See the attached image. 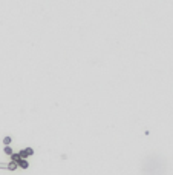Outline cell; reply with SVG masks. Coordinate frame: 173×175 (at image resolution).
<instances>
[{
    "label": "cell",
    "instance_id": "1",
    "mask_svg": "<svg viewBox=\"0 0 173 175\" xmlns=\"http://www.w3.org/2000/svg\"><path fill=\"white\" fill-rule=\"evenodd\" d=\"M17 166H19V167H23V169H26V167H29V163H28L26 160H20V161L17 163Z\"/></svg>",
    "mask_w": 173,
    "mask_h": 175
},
{
    "label": "cell",
    "instance_id": "2",
    "mask_svg": "<svg viewBox=\"0 0 173 175\" xmlns=\"http://www.w3.org/2000/svg\"><path fill=\"white\" fill-rule=\"evenodd\" d=\"M20 160H22V158H20V155H19V154H14V152H12V155H11V161H14V163H19Z\"/></svg>",
    "mask_w": 173,
    "mask_h": 175
},
{
    "label": "cell",
    "instance_id": "3",
    "mask_svg": "<svg viewBox=\"0 0 173 175\" xmlns=\"http://www.w3.org/2000/svg\"><path fill=\"white\" fill-rule=\"evenodd\" d=\"M17 167H19V166H17V163H14V161L8 163V169H9V171H15Z\"/></svg>",
    "mask_w": 173,
    "mask_h": 175
},
{
    "label": "cell",
    "instance_id": "4",
    "mask_svg": "<svg viewBox=\"0 0 173 175\" xmlns=\"http://www.w3.org/2000/svg\"><path fill=\"white\" fill-rule=\"evenodd\" d=\"M25 154H26V157L32 155V154H34V149H32V147H26V149H25Z\"/></svg>",
    "mask_w": 173,
    "mask_h": 175
},
{
    "label": "cell",
    "instance_id": "5",
    "mask_svg": "<svg viewBox=\"0 0 173 175\" xmlns=\"http://www.w3.org/2000/svg\"><path fill=\"white\" fill-rule=\"evenodd\" d=\"M3 143H5V146H9V143H11V137H5V138H3Z\"/></svg>",
    "mask_w": 173,
    "mask_h": 175
},
{
    "label": "cell",
    "instance_id": "6",
    "mask_svg": "<svg viewBox=\"0 0 173 175\" xmlns=\"http://www.w3.org/2000/svg\"><path fill=\"white\" fill-rule=\"evenodd\" d=\"M5 154H8V155H12V151H11L9 146H6V147H5Z\"/></svg>",
    "mask_w": 173,
    "mask_h": 175
},
{
    "label": "cell",
    "instance_id": "7",
    "mask_svg": "<svg viewBox=\"0 0 173 175\" xmlns=\"http://www.w3.org/2000/svg\"><path fill=\"white\" fill-rule=\"evenodd\" d=\"M0 169H8V163H0Z\"/></svg>",
    "mask_w": 173,
    "mask_h": 175
}]
</instances>
